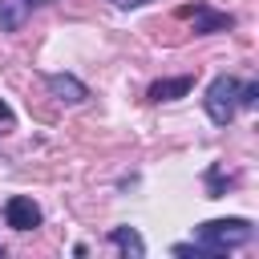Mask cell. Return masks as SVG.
I'll list each match as a JSON object with an SVG mask.
<instances>
[{
    "mask_svg": "<svg viewBox=\"0 0 259 259\" xmlns=\"http://www.w3.org/2000/svg\"><path fill=\"white\" fill-rule=\"evenodd\" d=\"M206 117L214 121V125H231V117H235V109H239V81L231 77V73H219L214 81H210V89H206Z\"/></svg>",
    "mask_w": 259,
    "mask_h": 259,
    "instance_id": "obj_2",
    "label": "cell"
},
{
    "mask_svg": "<svg viewBox=\"0 0 259 259\" xmlns=\"http://www.w3.org/2000/svg\"><path fill=\"white\" fill-rule=\"evenodd\" d=\"M0 255H4V247H0Z\"/></svg>",
    "mask_w": 259,
    "mask_h": 259,
    "instance_id": "obj_12",
    "label": "cell"
},
{
    "mask_svg": "<svg viewBox=\"0 0 259 259\" xmlns=\"http://www.w3.org/2000/svg\"><path fill=\"white\" fill-rule=\"evenodd\" d=\"M109 243H113L121 255H130V259H142V255H146V243H142V235H138L134 227H113V231H109Z\"/></svg>",
    "mask_w": 259,
    "mask_h": 259,
    "instance_id": "obj_7",
    "label": "cell"
},
{
    "mask_svg": "<svg viewBox=\"0 0 259 259\" xmlns=\"http://www.w3.org/2000/svg\"><path fill=\"white\" fill-rule=\"evenodd\" d=\"M28 16V0H0V32H16Z\"/></svg>",
    "mask_w": 259,
    "mask_h": 259,
    "instance_id": "obj_8",
    "label": "cell"
},
{
    "mask_svg": "<svg viewBox=\"0 0 259 259\" xmlns=\"http://www.w3.org/2000/svg\"><path fill=\"white\" fill-rule=\"evenodd\" d=\"M190 89H194V77L182 73V77H162V81H154V85L146 89V97H150V101H178V97H186Z\"/></svg>",
    "mask_w": 259,
    "mask_h": 259,
    "instance_id": "obj_6",
    "label": "cell"
},
{
    "mask_svg": "<svg viewBox=\"0 0 259 259\" xmlns=\"http://www.w3.org/2000/svg\"><path fill=\"white\" fill-rule=\"evenodd\" d=\"M0 121H12V109H8L4 101H0Z\"/></svg>",
    "mask_w": 259,
    "mask_h": 259,
    "instance_id": "obj_11",
    "label": "cell"
},
{
    "mask_svg": "<svg viewBox=\"0 0 259 259\" xmlns=\"http://www.w3.org/2000/svg\"><path fill=\"white\" fill-rule=\"evenodd\" d=\"M255 101H259V85H255V81L239 85V105H243V109H255Z\"/></svg>",
    "mask_w": 259,
    "mask_h": 259,
    "instance_id": "obj_9",
    "label": "cell"
},
{
    "mask_svg": "<svg viewBox=\"0 0 259 259\" xmlns=\"http://www.w3.org/2000/svg\"><path fill=\"white\" fill-rule=\"evenodd\" d=\"M4 223L12 231H32V227H40V206L32 198H24V194H12L4 202Z\"/></svg>",
    "mask_w": 259,
    "mask_h": 259,
    "instance_id": "obj_3",
    "label": "cell"
},
{
    "mask_svg": "<svg viewBox=\"0 0 259 259\" xmlns=\"http://www.w3.org/2000/svg\"><path fill=\"white\" fill-rule=\"evenodd\" d=\"M186 16H194V32H198V36L235 28V16H231V12H214L210 4H194V8H186Z\"/></svg>",
    "mask_w": 259,
    "mask_h": 259,
    "instance_id": "obj_4",
    "label": "cell"
},
{
    "mask_svg": "<svg viewBox=\"0 0 259 259\" xmlns=\"http://www.w3.org/2000/svg\"><path fill=\"white\" fill-rule=\"evenodd\" d=\"M194 235H198V243H202L206 251L227 255V251L251 243V239H255V227H251L247 219H210V223H202Z\"/></svg>",
    "mask_w": 259,
    "mask_h": 259,
    "instance_id": "obj_1",
    "label": "cell"
},
{
    "mask_svg": "<svg viewBox=\"0 0 259 259\" xmlns=\"http://www.w3.org/2000/svg\"><path fill=\"white\" fill-rule=\"evenodd\" d=\"M117 8H142V4H150V0H113Z\"/></svg>",
    "mask_w": 259,
    "mask_h": 259,
    "instance_id": "obj_10",
    "label": "cell"
},
{
    "mask_svg": "<svg viewBox=\"0 0 259 259\" xmlns=\"http://www.w3.org/2000/svg\"><path fill=\"white\" fill-rule=\"evenodd\" d=\"M45 85H49V93H53L57 101H65V105H81V101L89 97V89H85L73 73H45Z\"/></svg>",
    "mask_w": 259,
    "mask_h": 259,
    "instance_id": "obj_5",
    "label": "cell"
}]
</instances>
